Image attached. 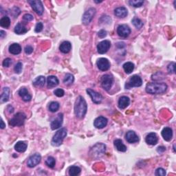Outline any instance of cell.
Masks as SVG:
<instances>
[{"mask_svg":"<svg viewBox=\"0 0 176 176\" xmlns=\"http://www.w3.org/2000/svg\"><path fill=\"white\" fill-rule=\"evenodd\" d=\"M41 160V156L39 154H35L29 158V159L28 160L27 162V165L30 168H33L35 167L37 165L40 163Z\"/></svg>","mask_w":176,"mask_h":176,"instance_id":"obj_14","label":"cell"},{"mask_svg":"<svg viewBox=\"0 0 176 176\" xmlns=\"http://www.w3.org/2000/svg\"><path fill=\"white\" fill-rule=\"evenodd\" d=\"M0 127H1V129H4L6 127V125L4 124V121H3V119H1V126Z\"/></svg>","mask_w":176,"mask_h":176,"instance_id":"obj_50","label":"cell"},{"mask_svg":"<svg viewBox=\"0 0 176 176\" xmlns=\"http://www.w3.org/2000/svg\"><path fill=\"white\" fill-rule=\"evenodd\" d=\"M114 146L118 151L120 152H125L127 151V147L124 145L123 141L120 139H116L114 140Z\"/></svg>","mask_w":176,"mask_h":176,"instance_id":"obj_28","label":"cell"},{"mask_svg":"<svg viewBox=\"0 0 176 176\" xmlns=\"http://www.w3.org/2000/svg\"><path fill=\"white\" fill-rule=\"evenodd\" d=\"M166 151V148L164 147H159L157 149V151L158 153H163Z\"/></svg>","mask_w":176,"mask_h":176,"instance_id":"obj_48","label":"cell"},{"mask_svg":"<svg viewBox=\"0 0 176 176\" xmlns=\"http://www.w3.org/2000/svg\"><path fill=\"white\" fill-rule=\"evenodd\" d=\"M28 32V29L25 28L24 25H23L21 24H17L15 28V33L17 34H23L26 33Z\"/></svg>","mask_w":176,"mask_h":176,"instance_id":"obj_31","label":"cell"},{"mask_svg":"<svg viewBox=\"0 0 176 176\" xmlns=\"http://www.w3.org/2000/svg\"><path fill=\"white\" fill-rule=\"evenodd\" d=\"M108 120L104 116H99L96 118L94 121V125L97 129H103L107 126Z\"/></svg>","mask_w":176,"mask_h":176,"instance_id":"obj_16","label":"cell"},{"mask_svg":"<svg viewBox=\"0 0 176 176\" xmlns=\"http://www.w3.org/2000/svg\"><path fill=\"white\" fill-rule=\"evenodd\" d=\"M63 114L62 113H59L57 115V117L53 120V122L51 123V129L53 130H55V129H58L63 125Z\"/></svg>","mask_w":176,"mask_h":176,"instance_id":"obj_15","label":"cell"},{"mask_svg":"<svg viewBox=\"0 0 176 176\" xmlns=\"http://www.w3.org/2000/svg\"><path fill=\"white\" fill-rule=\"evenodd\" d=\"M19 96L25 102H29L32 99V96L29 94L28 89L25 88H22L18 92Z\"/></svg>","mask_w":176,"mask_h":176,"instance_id":"obj_18","label":"cell"},{"mask_svg":"<svg viewBox=\"0 0 176 176\" xmlns=\"http://www.w3.org/2000/svg\"><path fill=\"white\" fill-rule=\"evenodd\" d=\"M123 69L124 70H125V72L127 74H131L133 71L134 70V64L131 62H127L125 63H124L123 65Z\"/></svg>","mask_w":176,"mask_h":176,"instance_id":"obj_30","label":"cell"},{"mask_svg":"<svg viewBox=\"0 0 176 176\" xmlns=\"http://www.w3.org/2000/svg\"><path fill=\"white\" fill-rule=\"evenodd\" d=\"M72 49V44L70 42L68 41H65L62 42L59 46V50L61 53L64 54H67L70 53Z\"/></svg>","mask_w":176,"mask_h":176,"instance_id":"obj_24","label":"cell"},{"mask_svg":"<svg viewBox=\"0 0 176 176\" xmlns=\"http://www.w3.org/2000/svg\"><path fill=\"white\" fill-rule=\"evenodd\" d=\"M9 53L14 55L19 54L22 52L21 45L18 44H13L9 46Z\"/></svg>","mask_w":176,"mask_h":176,"instance_id":"obj_25","label":"cell"},{"mask_svg":"<svg viewBox=\"0 0 176 176\" xmlns=\"http://www.w3.org/2000/svg\"><path fill=\"white\" fill-rule=\"evenodd\" d=\"M111 47V43L108 40H104L101 42H100L97 45V50L98 53L100 54H105L108 52Z\"/></svg>","mask_w":176,"mask_h":176,"instance_id":"obj_13","label":"cell"},{"mask_svg":"<svg viewBox=\"0 0 176 176\" xmlns=\"http://www.w3.org/2000/svg\"><path fill=\"white\" fill-rule=\"evenodd\" d=\"M33 83L36 87H44L45 83V78L44 76H39L34 80Z\"/></svg>","mask_w":176,"mask_h":176,"instance_id":"obj_29","label":"cell"},{"mask_svg":"<svg viewBox=\"0 0 176 176\" xmlns=\"http://www.w3.org/2000/svg\"><path fill=\"white\" fill-rule=\"evenodd\" d=\"M106 146L102 143H97L90 149L89 154L94 158H101L105 153Z\"/></svg>","mask_w":176,"mask_h":176,"instance_id":"obj_4","label":"cell"},{"mask_svg":"<svg viewBox=\"0 0 176 176\" xmlns=\"http://www.w3.org/2000/svg\"><path fill=\"white\" fill-rule=\"evenodd\" d=\"M12 64V59L10 58H6L4 60V61L2 63V65L5 68H8L9 66Z\"/></svg>","mask_w":176,"mask_h":176,"instance_id":"obj_43","label":"cell"},{"mask_svg":"<svg viewBox=\"0 0 176 176\" xmlns=\"http://www.w3.org/2000/svg\"><path fill=\"white\" fill-rule=\"evenodd\" d=\"M96 8H90L86 10L82 17L83 24L84 25H88L90 24V22L92 21V19L96 15Z\"/></svg>","mask_w":176,"mask_h":176,"instance_id":"obj_7","label":"cell"},{"mask_svg":"<svg viewBox=\"0 0 176 176\" xmlns=\"http://www.w3.org/2000/svg\"><path fill=\"white\" fill-rule=\"evenodd\" d=\"M143 84V80L141 77L138 75H134L129 79L128 83H126V89H130L131 88L140 87Z\"/></svg>","mask_w":176,"mask_h":176,"instance_id":"obj_8","label":"cell"},{"mask_svg":"<svg viewBox=\"0 0 176 176\" xmlns=\"http://www.w3.org/2000/svg\"><path fill=\"white\" fill-rule=\"evenodd\" d=\"M125 138L126 140L131 144L138 143L139 141V137L138 136V135L134 131H129L128 132H127Z\"/></svg>","mask_w":176,"mask_h":176,"instance_id":"obj_17","label":"cell"},{"mask_svg":"<svg viewBox=\"0 0 176 176\" xmlns=\"http://www.w3.org/2000/svg\"><path fill=\"white\" fill-rule=\"evenodd\" d=\"M129 4L131 6H134L135 8H140L143 5L144 1H143V0H130L129 2Z\"/></svg>","mask_w":176,"mask_h":176,"instance_id":"obj_35","label":"cell"},{"mask_svg":"<svg viewBox=\"0 0 176 176\" xmlns=\"http://www.w3.org/2000/svg\"><path fill=\"white\" fill-rule=\"evenodd\" d=\"M168 86L165 83L153 82L147 85L145 90L150 94H161L166 91Z\"/></svg>","mask_w":176,"mask_h":176,"instance_id":"obj_2","label":"cell"},{"mask_svg":"<svg viewBox=\"0 0 176 176\" xmlns=\"http://www.w3.org/2000/svg\"><path fill=\"white\" fill-rule=\"evenodd\" d=\"M117 33L118 36L123 38H127L131 33V29L127 25L123 24L120 25L117 28Z\"/></svg>","mask_w":176,"mask_h":176,"instance_id":"obj_12","label":"cell"},{"mask_svg":"<svg viewBox=\"0 0 176 176\" xmlns=\"http://www.w3.org/2000/svg\"><path fill=\"white\" fill-rule=\"evenodd\" d=\"M129 103H130V99H129V98L126 96H123L118 100V108L121 109H124L127 108Z\"/></svg>","mask_w":176,"mask_h":176,"instance_id":"obj_20","label":"cell"},{"mask_svg":"<svg viewBox=\"0 0 176 176\" xmlns=\"http://www.w3.org/2000/svg\"><path fill=\"white\" fill-rule=\"evenodd\" d=\"M80 171H81V169L76 166H70L68 169V174L70 176H76L79 175Z\"/></svg>","mask_w":176,"mask_h":176,"instance_id":"obj_32","label":"cell"},{"mask_svg":"<svg viewBox=\"0 0 176 176\" xmlns=\"http://www.w3.org/2000/svg\"><path fill=\"white\" fill-rule=\"evenodd\" d=\"M59 84V80L56 76H49L47 78V87L49 89L53 88Z\"/></svg>","mask_w":176,"mask_h":176,"instance_id":"obj_23","label":"cell"},{"mask_svg":"<svg viewBox=\"0 0 176 176\" xmlns=\"http://www.w3.org/2000/svg\"><path fill=\"white\" fill-rule=\"evenodd\" d=\"M74 81V77L72 74H66L64 79H63V83L66 85H70L72 84Z\"/></svg>","mask_w":176,"mask_h":176,"instance_id":"obj_34","label":"cell"},{"mask_svg":"<svg viewBox=\"0 0 176 176\" xmlns=\"http://www.w3.org/2000/svg\"><path fill=\"white\" fill-rule=\"evenodd\" d=\"M10 25V19L8 17L5 16L3 17L2 18L0 19V25L2 27L8 28Z\"/></svg>","mask_w":176,"mask_h":176,"instance_id":"obj_33","label":"cell"},{"mask_svg":"<svg viewBox=\"0 0 176 176\" xmlns=\"http://www.w3.org/2000/svg\"><path fill=\"white\" fill-rule=\"evenodd\" d=\"M56 161L55 159L53 157L50 156L47 158V160H45V164L50 168H54V166H55Z\"/></svg>","mask_w":176,"mask_h":176,"instance_id":"obj_38","label":"cell"},{"mask_svg":"<svg viewBox=\"0 0 176 176\" xmlns=\"http://www.w3.org/2000/svg\"><path fill=\"white\" fill-rule=\"evenodd\" d=\"M59 103L53 101L51 102L50 103V105H49V110H50L51 112H56L59 110Z\"/></svg>","mask_w":176,"mask_h":176,"instance_id":"obj_37","label":"cell"},{"mask_svg":"<svg viewBox=\"0 0 176 176\" xmlns=\"http://www.w3.org/2000/svg\"><path fill=\"white\" fill-rule=\"evenodd\" d=\"M155 175H157V176H165L166 174V173L165 170H164V169L158 168L156 169V171H155Z\"/></svg>","mask_w":176,"mask_h":176,"instance_id":"obj_41","label":"cell"},{"mask_svg":"<svg viewBox=\"0 0 176 176\" xmlns=\"http://www.w3.org/2000/svg\"><path fill=\"white\" fill-rule=\"evenodd\" d=\"M88 110V105L84 98L79 96L77 98L74 105V114L76 118L82 119L85 117Z\"/></svg>","mask_w":176,"mask_h":176,"instance_id":"obj_1","label":"cell"},{"mask_svg":"<svg viewBox=\"0 0 176 176\" xmlns=\"http://www.w3.org/2000/svg\"><path fill=\"white\" fill-rule=\"evenodd\" d=\"M25 118H26V116L25 114L22 112H19L9 121V125L11 127H21L24 124Z\"/></svg>","mask_w":176,"mask_h":176,"instance_id":"obj_5","label":"cell"},{"mask_svg":"<svg viewBox=\"0 0 176 176\" xmlns=\"http://www.w3.org/2000/svg\"><path fill=\"white\" fill-rule=\"evenodd\" d=\"M28 147L27 143H25L24 141H19L17 142L15 145V149L17 151L23 153L26 151Z\"/></svg>","mask_w":176,"mask_h":176,"instance_id":"obj_27","label":"cell"},{"mask_svg":"<svg viewBox=\"0 0 176 176\" xmlns=\"http://www.w3.org/2000/svg\"><path fill=\"white\" fill-rule=\"evenodd\" d=\"M175 63L171 62L169 63L167 66V71L169 74H175Z\"/></svg>","mask_w":176,"mask_h":176,"instance_id":"obj_39","label":"cell"},{"mask_svg":"<svg viewBox=\"0 0 176 176\" xmlns=\"http://www.w3.org/2000/svg\"><path fill=\"white\" fill-rule=\"evenodd\" d=\"M101 86L105 91H109L112 87L114 83V78L111 75L105 74L101 77Z\"/></svg>","mask_w":176,"mask_h":176,"instance_id":"obj_6","label":"cell"},{"mask_svg":"<svg viewBox=\"0 0 176 176\" xmlns=\"http://www.w3.org/2000/svg\"><path fill=\"white\" fill-rule=\"evenodd\" d=\"M87 93L89 95V96L91 97V99L94 103L99 104L102 102L103 99V97L101 94L99 92H96V91L93 90L92 89H87Z\"/></svg>","mask_w":176,"mask_h":176,"instance_id":"obj_10","label":"cell"},{"mask_svg":"<svg viewBox=\"0 0 176 176\" xmlns=\"http://www.w3.org/2000/svg\"><path fill=\"white\" fill-rule=\"evenodd\" d=\"M28 3L30 4L32 8L37 15H42L44 12V8L41 1H28Z\"/></svg>","mask_w":176,"mask_h":176,"instance_id":"obj_9","label":"cell"},{"mask_svg":"<svg viewBox=\"0 0 176 176\" xmlns=\"http://www.w3.org/2000/svg\"><path fill=\"white\" fill-rule=\"evenodd\" d=\"M23 19L26 22H30V21H33L34 18H33V16L30 15V14H25L24 17H23Z\"/></svg>","mask_w":176,"mask_h":176,"instance_id":"obj_46","label":"cell"},{"mask_svg":"<svg viewBox=\"0 0 176 176\" xmlns=\"http://www.w3.org/2000/svg\"><path fill=\"white\" fill-rule=\"evenodd\" d=\"M10 89L9 88H4L2 90V93L1 94V103H6L7 102L10 97Z\"/></svg>","mask_w":176,"mask_h":176,"instance_id":"obj_26","label":"cell"},{"mask_svg":"<svg viewBox=\"0 0 176 176\" xmlns=\"http://www.w3.org/2000/svg\"><path fill=\"white\" fill-rule=\"evenodd\" d=\"M22 68H23V65L21 62L17 63L16 65L15 66V68H14V70H15V73L17 74H20L22 72Z\"/></svg>","mask_w":176,"mask_h":176,"instance_id":"obj_40","label":"cell"},{"mask_svg":"<svg viewBox=\"0 0 176 176\" xmlns=\"http://www.w3.org/2000/svg\"><path fill=\"white\" fill-rule=\"evenodd\" d=\"M4 36H6V33L4 30H1L0 31V37H1L2 39H3L4 37Z\"/></svg>","mask_w":176,"mask_h":176,"instance_id":"obj_49","label":"cell"},{"mask_svg":"<svg viewBox=\"0 0 176 176\" xmlns=\"http://www.w3.org/2000/svg\"><path fill=\"white\" fill-rule=\"evenodd\" d=\"M99 37L100 38H104V37H105L107 36V32L105 30H101L99 32Z\"/></svg>","mask_w":176,"mask_h":176,"instance_id":"obj_47","label":"cell"},{"mask_svg":"<svg viewBox=\"0 0 176 176\" xmlns=\"http://www.w3.org/2000/svg\"><path fill=\"white\" fill-rule=\"evenodd\" d=\"M54 94L56 95L57 97H63L65 94V92L62 89H57L54 91Z\"/></svg>","mask_w":176,"mask_h":176,"instance_id":"obj_42","label":"cell"},{"mask_svg":"<svg viewBox=\"0 0 176 176\" xmlns=\"http://www.w3.org/2000/svg\"><path fill=\"white\" fill-rule=\"evenodd\" d=\"M174 151L175 152V145H174Z\"/></svg>","mask_w":176,"mask_h":176,"instance_id":"obj_51","label":"cell"},{"mask_svg":"<svg viewBox=\"0 0 176 176\" xmlns=\"http://www.w3.org/2000/svg\"><path fill=\"white\" fill-rule=\"evenodd\" d=\"M114 14L118 18H125L128 15V11L125 7L121 6L115 9Z\"/></svg>","mask_w":176,"mask_h":176,"instance_id":"obj_21","label":"cell"},{"mask_svg":"<svg viewBox=\"0 0 176 176\" xmlns=\"http://www.w3.org/2000/svg\"><path fill=\"white\" fill-rule=\"evenodd\" d=\"M24 50H25V53L26 54H31L32 53H33V52L34 50H33V48L32 47L31 45H26L25 47Z\"/></svg>","mask_w":176,"mask_h":176,"instance_id":"obj_45","label":"cell"},{"mask_svg":"<svg viewBox=\"0 0 176 176\" xmlns=\"http://www.w3.org/2000/svg\"><path fill=\"white\" fill-rule=\"evenodd\" d=\"M146 143L150 145H155L158 142V138L155 133H149L145 138Z\"/></svg>","mask_w":176,"mask_h":176,"instance_id":"obj_19","label":"cell"},{"mask_svg":"<svg viewBox=\"0 0 176 176\" xmlns=\"http://www.w3.org/2000/svg\"><path fill=\"white\" fill-rule=\"evenodd\" d=\"M162 136L164 140L170 141L173 138V130L170 127H164L162 131Z\"/></svg>","mask_w":176,"mask_h":176,"instance_id":"obj_22","label":"cell"},{"mask_svg":"<svg viewBox=\"0 0 176 176\" xmlns=\"http://www.w3.org/2000/svg\"><path fill=\"white\" fill-rule=\"evenodd\" d=\"M68 134V130L66 128H61L56 132L52 139V145L54 147H59L62 145L63 140L65 139Z\"/></svg>","mask_w":176,"mask_h":176,"instance_id":"obj_3","label":"cell"},{"mask_svg":"<svg viewBox=\"0 0 176 176\" xmlns=\"http://www.w3.org/2000/svg\"><path fill=\"white\" fill-rule=\"evenodd\" d=\"M96 65L97 68L99 69L100 71L105 72L108 70L109 68H110V62L109 61V60L108 59L105 58H100L99 59H98L96 62Z\"/></svg>","mask_w":176,"mask_h":176,"instance_id":"obj_11","label":"cell"},{"mask_svg":"<svg viewBox=\"0 0 176 176\" xmlns=\"http://www.w3.org/2000/svg\"><path fill=\"white\" fill-rule=\"evenodd\" d=\"M43 28H44V25H43L41 22L37 23L35 28H34V31H35V33H40V32L42 31Z\"/></svg>","mask_w":176,"mask_h":176,"instance_id":"obj_44","label":"cell"},{"mask_svg":"<svg viewBox=\"0 0 176 176\" xmlns=\"http://www.w3.org/2000/svg\"><path fill=\"white\" fill-rule=\"evenodd\" d=\"M131 22L137 29H140V28L143 26V22L141 21L140 19L137 18V17H134V18L132 19Z\"/></svg>","mask_w":176,"mask_h":176,"instance_id":"obj_36","label":"cell"}]
</instances>
